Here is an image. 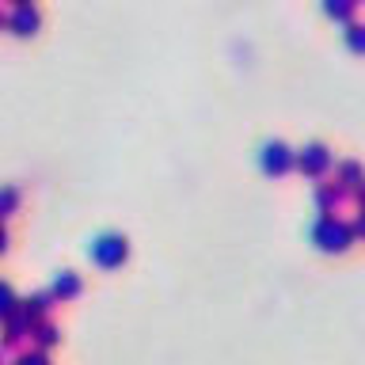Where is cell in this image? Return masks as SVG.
Listing matches in <instances>:
<instances>
[{
    "label": "cell",
    "mask_w": 365,
    "mask_h": 365,
    "mask_svg": "<svg viewBox=\"0 0 365 365\" xmlns=\"http://www.w3.org/2000/svg\"><path fill=\"white\" fill-rule=\"evenodd\" d=\"M312 244L324 251V255H342L354 244V228L350 221H342L335 213H319L312 225Z\"/></svg>",
    "instance_id": "cell-1"
},
{
    "label": "cell",
    "mask_w": 365,
    "mask_h": 365,
    "mask_svg": "<svg viewBox=\"0 0 365 365\" xmlns=\"http://www.w3.org/2000/svg\"><path fill=\"white\" fill-rule=\"evenodd\" d=\"M354 202H358V210H365V182H361L358 190H354Z\"/></svg>",
    "instance_id": "cell-17"
},
{
    "label": "cell",
    "mask_w": 365,
    "mask_h": 365,
    "mask_svg": "<svg viewBox=\"0 0 365 365\" xmlns=\"http://www.w3.org/2000/svg\"><path fill=\"white\" fill-rule=\"evenodd\" d=\"M88 255H91V262H96V267L114 270V267H122V262L130 259V240H125L122 232H103V236L91 240Z\"/></svg>",
    "instance_id": "cell-4"
},
{
    "label": "cell",
    "mask_w": 365,
    "mask_h": 365,
    "mask_svg": "<svg viewBox=\"0 0 365 365\" xmlns=\"http://www.w3.org/2000/svg\"><path fill=\"white\" fill-rule=\"evenodd\" d=\"M335 153H331V148L324 145V141H308L304 148H297V171H301V175H308V179H327L331 171H335Z\"/></svg>",
    "instance_id": "cell-2"
},
{
    "label": "cell",
    "mask_w": 365,
    "mask_h": 365,
    "mask_svg": "<svg viewBox=\"0 0 365 365\" xmlns=\"http://www.w3.org/2000/svg\"><path fill=\"white\" fill-rule=\"evenodd\" d=\"M53 301V297H34V301H27V308H23V316H27V319H34V316H46V312H50V304Z\"/></svg>",
    "instance_id": "cell-12"
},
{
    "label": "cell",
    "mask_w": 365,
    "mask_h": 365,
    "mask_svg": "<svg viewBox=\"0 0 365 365\" xmlns=\"http://www.w3.org/2000/svg\"><path fill=\"white\" fill-rule=\"evenodd\" d=\"M342 42H346L350 53H365V23H346V31H342Z\"/></svg>",
    "instance_id": "cell-10"
},
{
    "label": "cell",
    "mask_w": 365,
    "mask_h": 365,
    "mask_svg": "<svg viewBox=\"0 0 365 365\" xmlns=\"http://www.w3.org/2000/svg\"><path fill=\"white\" fill-rule=\"evenodd\" d=\"M53 297L57 301H73V297H80V274L73 270H61L53 278Z\"/></svg>",
    "instance_id": "cell-9"
},
{
    "label": "cell",
    "mask_w": 365,
    "mask_h": 365,
    "mask_svg": "<svg viewBox=\"0 0 365 365\" xmlns=\"http://www.w3.org/2000/svg\"><path fill=\"white\" fill-rule=\"evenodd\" d=\"M361 4H365V0H361Z\"/></svg>",
    "instance_id": "cell-21"
},
{
    "label": "cell",
    "mask_w": 365,
    "mask_h": 365,
    "mask_svg": "<svg viewBox=\"0 0 365 365\" xmlns=\"http://www.w3.org/2000/svg\"><path fill=\"white\" fill-rule=\"evenodd\" d=\"M34 335H38V342H42V346H53V342L61 339V331H57L53 324H42L38 331H34Z\"/></svg>",
    "instance_id": "cell-14"
},
{
    "label": "cell",
    "mask_w": 365,
    "mask_h": 365,
    "mask_svg": "<svg viewBox=\"0 0 365 365\" xmlns=\"http://www.w3.org/2000/svg\"><path fill=\"white\" fill-rule=\"evenodd\" d=\"M335 179L346 190H358L361 182H365V168L358 164V160H339V164H335Z\"/></svg>",
    "instance_id": "cell-8"
},
{
    "label": "cell",
    "mask_w": 365,
    "mask_h": 365,
    "mask_svg": "<svg viewBox=\"0 0 365 365\" xmlns=\"http://www.w3.org/2000/svg\"><path fill=\"white\" fill-rule=\"evenodd\" d=\"M11 4H34V0H11Z\"/></svg>",
    "instance_id": "cell-20"
},
{
    "label": "cell",
    "mask_w": 365,
    "mask_h": 365,
    "mask_svg": "<svg viewBox=\"0 0 365 365\" xmlns=\"http://www.w3.org/2000/svg\"><path fill=\"white\" fill-rule=\"evenodd\" d=\"M259 168H262V175H274V179L289 175V171H297V148H289L282 137H270L259 148Z\"/></svg>",
    "instance_id": "cell-3"
},
{
    "label": "cell",
    "mask_w": 365,
    "mask_h": 365,
    "mask_svg": "<svg viewBox=\"0 0 365 365\" xmlns=\"http://www.w3.org/2000/svg\"><path fill=\"white\" fill-rule=\"evenodd\" d=\"M346 202H354V190H346L339 179L335 182H327V179L316 182V210L319 213H335L339 205H346Z\"/></svg>",
    "instance_id": "cell-5"
},
{
    "label": "cell",
    "mask_w": 365,
    "mask_h": 365,
    "mask_svg": "<svg viewBox=\"0 0 365 365\" xmlns=\"http://www.w3.org/2000/svg\"><path fill=\"white\" fill-rule=\"evenodd\" d=\"M350 228H354V240H365V210H358V217L350 221Z\"/></svg>",
    "instance_id": "cell-15"
},
{
    "label": "cell",
    "mask_w": 365,
    "mask_h": 365,
    "mask_svg": "<svg viewBox=\"0 0 365 365\" xmlns=\"http://www.w3.org/2000/svg\"><path fill=\"white\" fill-rule=\"evenodd\" d=\"M19 210V187H11V182H0V221L11 217Z\"/></svg>",
    "instance_id": "cell-11"
},
{
    "label": "cell",
    "mask_w": 365,
    "mask_h": 365,
    "mask_svg": "<svg viewBox=\"0 0 365 365\" xmlns=\"http://www.w3.org/2000/svg\"><path fill=\"white\" fill-rule=\"evenodd\" d=\"M8 251V232H4V225H0V255Z\"/></svg>",
    "instance_id": "cell-18"
},
{
    "label": "cell",
    "mask_w": 365,
    "mask_h": 365,
    "mask_svg": "<svg viewBox=\"0 0 365 365\" xmlns=\"http://www.w3.org/2000/svg\"><path fill=\"white\" fill-rule=\"evenodd\" d=\"M0 27H8V16H4V11H0Z\"/></svg>",
    "instance_id": "cell-19"
},
{
    "label": "cell",
    "mask_w": 365,
    "mask_h": 365,
    "mask_svg": "<svg viewBox=\"0 0 365 365\" xmlns=\"http://www.w3.org/2000/svg\"><path fill=\"white\" fill-rule=\"evenodd\" d=\"M16 365H50V361H46L42 354H27V358H19Z\"/></svg>",
    "instance_id": "cell-16"
},
{
    "label": "cell",
    "mask_w": 365,
    "mask_h": 365,
    "mask_svg": "<svg viewBox=\"0 0 365 365\" xmlns=\"http://www.w3.org/2000/svg\"><path fill=\"white\" fill-rule=\"evenodd\" d=\"M11 312H16V297H11V289H8L4 282H0V319L11 316Z\"/></svg>",
    "instance_id": "cell-13"
},
{
    "label": "cell",
    "mask_w": 365,
    "mask_h": 365,
    "mask_svg": "<svg viewBox=\"0 0 365 365\" xmlns=\"http://www.w3.org/2000/svg\"><path fill=\"white\" fill-rule=\"evenodd\" d=\"M38 27H42V16H38V8H34V4H16L8 11V31L19 34V38L38 34Z\"/></svg>",
    "instance_id": "cell-6"
},
{
    "label": "cell",
    "mask_w": 365,
    "mask_h": 365,
    "mask_svg": "<svg viewBox=\"0 0 365 365\" xmlns=\"http://www.w3.org/2000/svg\"><path fill=\"white\" fill-rule=\"evenodd\" d=\"M319 8H324V16L327 19H335V23H354V16H358V8H361V0H319Z\"/></svg>",
    "instance_id": "cell-7"
}]
</instances>
